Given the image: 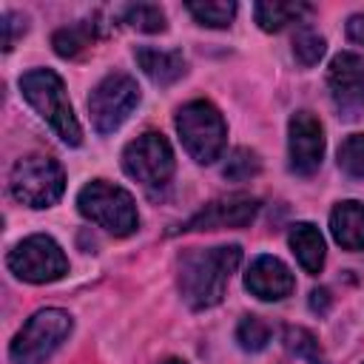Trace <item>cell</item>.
Masks as SVG:
<instances>
[{"label":"cell","mask_w":364,"mask_h":364,"mask_svg":"<svg viewBox=\"0 0 364 364\" xmlns=\"http://www.w3.org/2000/svg\"><path fill=\"white\" fill-rule=\"evenodd\" d=\"M242 262L239 245L193 247L179 259V293L191 310L216 307L228 290L230 273Z\"/></svg>","instance_id":"1"},{"label":"cell","mask_w":364,"mask_h":364,"mask_svg":"<svg viewBox=\"0 0 364 364\" xmlns=\"http://www.w3.org/2000/svg\"><path fill=\"white\" fill-rule=\"evenodd\" d=\"M20 94L26 102L51 125V131L71 148L82 142V128L74 117V108L68 102L65 85L57 71L51 68H34L20 77Z\"/></svg>","instance_id":"2"},{"label":"cell","mask_w":364,"mask_h":364,"mask_svg":"<svg viewBox=\"0 0 364 364\" xmlns=\"http://www.w3.org/2000/svg\"><path fill=\"white\" fill-rule=\"evenodd\" d=\"M176 134L185 145V151L199 162L210 165L225 151L228 125L219 108L208 100H191L176 111Z\"/></svg>","instance_id":"3"},{"label":"cell","mask_w":364,"mask_h":364,"mask_svg":"<svg viewBox=\"0 0 364 364\" xmlns=\"http://www.w3.org/2000/svg\"><path fill=\"white\" fill-rule=\"evenodd\" d=\"M77 210L114 236H128L139 225L134 196L125 188L111 185L105 179H94L82 185V191L77 193Z\"/></svg>","instance_id":"4"},{"label":"cell","mask_w":364,"mask_h":364,"mask_svg":"<svg viewBox=\"0 0 364 364\" xmlns=\"http://www.w3.org/2000/svg\"><path fill=\"white\" fill-rule=\"evenodd\" d=\"M11 196L28 208H51L65 191V171L54 156L31 154L14 162L9 176Z\"/></svg>","instance_id":"5"},{"label":"cell","mask_w":364,"mask_h":364,"mask_svg":"<svg viewBox=\"0 0 364 364\" xmlns=\"http://www.w3.org/2000/svg\"><path fill=\"white\" fill-rule=\"evenodd\" d=\"M74 321L65 310L60 307H43L37 310L23 330L14 336L9 355L14 364H43L71 333Z\"/></svg>","instance_id":"6"},{"label":"cell","mask_w":364,"mask_h":364,"mask_svg":"<svg viewBox=\"0 0 364 364\" xmlns=\"http://www.w3.org/2000/svg\"><path fill=\"white\" fill-rule=\"evenodd\" d=\"M6 262L17 279L31 284H48L68 273V259L63 247L46 233H31L23 242H17Z\"/></svg>","instance_id":"7"},{"label":"cell","mask_w":364,"mask_h":364,"mask_svg":"<svg viewBox=\"0 0 364 364\" xmlns=\"http://www.w3.org/2000/svg\"><path fill=\"white\" fill-rule=\"evenodd\" d=\"M122 168L145 188H162L173 176V148L159 131H145L122 151Z\"/></svg>","instance_id":"8"},{"label":"cell","mask_w":364,"mask_h":364,"mask_svg":"<svg viewBox=\"0 0 364 364\" xmlns=\"http://www.w3.org/2000/svg\"><path fill=\"white\" fill-rule=\"evenodd\" d=\"M136 102H139V85L134 77L119 74V71L102 77L88 97V114H91L94 128L100 134L117 131L131 117Z\"/></svg>","instance_id":"9"},{"label":"cell","mask_w":364,"mask_h":364,"mask_svg":"<svg viewBox=\"0 0 364 364\" xmlns=\"http://www.w3.org/2000/svg\"><path fill=\"white\" fill-rule=\"evenodd\" d=\"M327 88L336 108L347 119L364 117V54L341 51L330 60L327 68Z\"/></svg>","instance_id":"10"},{"label":"cell","mask_w":364,"mask_h":364,"mask_svg":"<svg viewBox=\"0 0 364 364\" xmlns=\"http://www.w3.org/2000/svg\"><path fill=\"white\" fill-rule=\"evenodd\" d=\"M287 154L290 171L299 176H313L321 168L324 156V128L316 114L296 111L287 125Z\"/></svg>","instance_id":"11"},{"label":"cell","mask_w":364,"mask_h":364,"mask_svg":"<svg viewBox=\"0 0 364 364\" xmlns=\"http://www.w3.org/2000/svg\"><path fill=\"white\" fill-rule=\"evenodd\" d=\"M259 199L247 193H230L208 202L202 210H196L182 230H219V228H245L256 219Z\"/></svg>","instance_id":"12"},{"label":"cell","mask_w":364,"mask_h":364,"mask_svg":"<svg viewBox=\"0 0 364 364\" xmlns=\"http://www.w3.org/2000/svg\"><path fill=\"white\" fill-rule=\"evenodd\" d=\"M245 287L262 301H279L293 293L296 279L290 267L276 256H256L245 273Z\"/></svg>","instance_id":"13"},{"label":"cell","mask_w":364,"mask_h":364,"mask_svg":"<svg viewBox=\"0 0 364 364\" xmlns=\"http://www.w3.org/2000/svg\"><path fill=\"white\" fill-rule=\"evenodd\" d=\"M330 233L344 250H364V205L344 199L330 210Z\"/></svg>","instance_id":"14"},{"label":"cell","mask_w":364,"mask_h":364,"mask_svg":"<svg viewBox=\"0 0 364 364\" xmlns=\"http://www.w3.org/2000/svg\"><path fill=\"white\" fill-rule=\"evenodd\" d=\"M287 242H290V250H293V256H296V262L301 264L304 273H310V276L321 273V267H324V250L327 247H324V236H321V230L316 225L296 222L290 228Z\"/></svg>","instance_id":"15"},{"label":"cell","mask_w":364,"mask_h":364,"mask_svg":"<svg viewBox=\"0 0 364 364\" xmlns=\"http://www.w3.org/2000/svg\"><path fill=\"white\" fill-rule=\"evenodd\" d=\"M142 74L156 82V85H171L176 82L182 74H185V57L179 51H165V48H151V46H142L134 51Z\"/></svg>","instance_id":"16"},{"label":"cell","mask_w":364,"mask_h":364,"mask_svg":"<svg viewBox=\"0 0 364 364\" xmlns=\"http://www.w3.org/2000/svg\"><path fill=\"white\" fill-rule=\"evenodd\" d=\"M94 40H97V23H91V20L63 26L51 34V46L60 57H80Z\"/></svg>","instance_id":"17"},{"label":"cell","mask_w":364,"mask_h":364,"mask_svg":"<svg viewBox=\"0 0 364 364\" xmlns=\"http://www.w3.org/2000/svg\"><path fill=\"white\" fill-rule=\"evenodd\" d=\"M307 11L304 3H279V0H262L253 6V17L262 31H279L287 23H296Z\"/></svg>","instance_id":"18"},{"label":"cell","mask_w":364,"mask_h":364,"mask_svg":"<svg viewBox=\"0 0 364 364\" xmlns=\"http://www.w3.org/2000/svg\"><path fill=\"white\" fill-rule=\"evenodd\" d=\"M284 347L290 355L301 358L304 364H327L321 344L316 341V336L307 327H296V324L284 327Z\"/></svg>","instance_id":"19"},{"label":"cell","mask_w":364,"mask_h":364,"mask_svg":"<svg viewBox=\"0 0 364 364\" xmlns=\"http://www.w3.org/2000/svg\"><path fill=\"white\" fill-rule=\"evenodd\" d=\"M185 9L193 14V20L199 26L208 28H228L230 20L236 17V3H225V0H208V3H185Z\"/></svg>","instance_id":"20"},{"label":"cell","mask_w":364,"mask_h":364,"mask_svg":"<svg viewBox=\"0 0 364 364\" xmlns=\"http://www.w3.org/2000/svg\"><path fill=\"white\" fill-rule=\"evenodd\" d=\"M122 20L136 28V31H145V34H156V31H165V11L154 3H134V6H125L122 9Z\"/></svg>","instance_id":"21"},{"label":"cell","mask_w":364,"mask_h":364,"mask_svg":"<svg viewBox=\"0 0 364 364\" xmlns=\"http://www.w3.org/2000/svg\"><path fill=\"white\" fill-rule=\"evenodd\" d=\"M236 341L247 353H259L270 341V324L262 316H242L236 324Z\"/></svg>","instance_id":"22"},{"label":"cell","mask_w":364,"mask_h":364,"mask_svg":"<svg viewBox=\"0 0 364 364\" xmlns=\"http://www.w3.org/2000/svg\"><path fill=\"white\" fill-rule=\"evenodd\" d=\"M338 168L355 179H364V134H353L338 145Z\"/></svg>","instance_id":"23"},{"label":"cell","mask_w":364,"mask_h":364,"mask_svg":"<svg viewBox=\"0 0 364 364\" xmlns=\"http://www.w3.org/2000/svg\"><path fill=\"white\" fill-rule=\"evenodd\" d=\"M293 54L301 65H316L324 54V37L313 28H299L293 34Z\"/></svg>","instance_id":"24"},{"label":"cell","mask_w":364,"mask_h":364,"mask_svg":"<svg viewBox=\"0 0 364 364\" xmlns=\"http://www.w3.org/2000/svg\"><path fill=\"white\" fill-rule=\"evenodd\" d=\"M262 171V162H259V156L253 154V151H247V148H236L233 154H230V159L225 162V179H233V182H247L250 176H256Z\"/></svg>","instance_id":"25"},{"label":"cell","mask_w":364,"mask_h":364,"mask_svg":"<svg viewBox=\"0 0 364 364\" xmlns=\"http://www.w3.org/2000/svg\"><path fill=\"white\" fill-rule=\"evenodd\" d=\"M0 28H3V48L11 51L14 43H17V37L26 34V17L17 14V11H3V17H0Z\"/></svg>","instance_id":"26"},{"label":"cell","mask_w":364,"mask_h":364,"mask_svg":"<svg viewBox=\"0 0 364 364\" xmlns=\"http://www.w3.org/2000/svg\"><path fill=\"white\" fill-rule=\"evenodd\" d=\"M347 37H350L353 43L364 46V11H358V14H353V17L347 20Z\"/></svg>","instance_id":"27"},{"label":"cell","mask_w":364,"mask_h":364,"mask_svg":"<svg viewBox=\"0 0 364 364\" xmlns=\"http://www.w3.org/2000/svg\"><path fill=\"white\" fill-rule=\"evenodd\" d=\"M327 307H330V293H327L324 287L313 290V293H310V310H313V313H318V316H324V313H327Z\"/></svg>","instance_id":"28"},{"label":"cell","mask_w":364,"mask_h":364,"mask_svg":"<svg viewBox=\"0 0 364 364\" xmlns=\"http://www.w3.org/2000/svg\"><path fill=\"white\" fill-rule=\"evenodd\" d=\"M162 364H185V361H182V358H165Z\"/></svg>","instance_id":"29"}]
</instances>
